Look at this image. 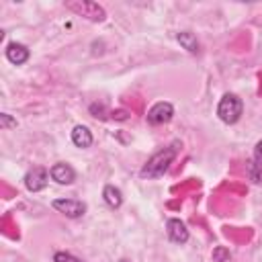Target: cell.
Returning <instances> with one entry per match:
<instances>
[{"instance_id": "cell-1", "label": "cell", "mask_w": 262, "mask_h": 262, "mask_svg": "<svg viewBox=\"0 0 262 262\" xmlns=\"http://www.w3.org/2000/svg\"><path fill=\"white\" fill-rule=\"evenodd\" d=\"M176 151H178V143H172V145H168V147L156 151V154L145 162V166L141 168V176H143V178H158V176H162V174L170 168V164L174 162Z\"/></svg>"}, {"instance_id": "cell-2", "label": "cell", "mask_w": 262, "mask_h": 262, "mask_svg": "<svg viewBox=\"0 0 262 262\" xmlns=\"http://www.w3.org/2000/svg\"><path fill=\"white\" fill-rule=\"evenodd\" d=\"M242 108H244V104L235 94H225L217 104V115H219V119L223 123L233 125L242 117Z\"/></svg>"}, {"instance_id": "cell-3", "label": "cell", "mask_w": 262, "mask_h": 262, "mask_svg": "<svg viewBox=\"0 0 262 262\" xmlns=\"http://www.w3.org/2000/svg\"><path fill=\"white\" fill-rule=\"evenodd\" d=\"M68 8L74 10V12H78V14H82V16H86V18H90V20H94V23H100V20H104V16H106L104 8L98 6L96 2H90V0L68 2Z\"/></svg>"}, {"instance_id": "cell-4", "label": "cell", "mask_w": 262, "mask_h": 262, "mask_svg": "<svg viewBox=\"0 0 262 262\" xmlns=\"http://www.w3.org/2000/svg\"><path fill=\"white\" fill-rule=\"evenodd\" d=\"M51 207H53L55 211L63 213L66 217H72V219L82 217L84 211H86V205H84L82 201H76V199H55V201L51 203Z\"/></svg>"}, {"instance_id": "cell-5", "label": "cell", "mask_w": 262, "mask_h": 262, "mask_svg": "<svg viewBox=\"0 0 262 262\" xmlns=\"http://www.w3.org/2000/svg\"><path fill=\"white\" fill-rule=\"evenodd\" d=\"M174 117V106L170 102H156L149 111H147V123L151 125H164Z\"/></svg>"}, {"instance_id": "cell-6", "label": "cell", "mask_w": 262, "mask_h": 262, "mask_svg": "<svg viewBox=\"0 0 262 262\" xmlns=\"http://www.w3.org/2000/svg\"><path fill=\"white\" fill-rule=\"evenodd\" d=\"M47 180H49L47 170L37 166V168H33V170L27 172V176H25V186H27L31 192H39V190H43V188L47 186Z\"/></svg>"}, {"instance_id": "cell-7", "label": "cell", "mask_w": 262, "mask_h": 262, "mask_svg": "<svg viewBox=\"0 0 262 262\" xmlns=\"http://www.w3.org/2000/svg\"><path fill=\"white\" fill-rule=\"evenodd\" d=\"M49 176H51L57 184H72V182L76 180V172H74V168H72L70 164H63V162L51 166Z\"/></svg>"}, {"instance_id": "cell-8", "label": "cell", "mask_w": 262, "mask_h": 262, "mask_svg": "<svg viewBox=\"0 0 262 262\" xmlns=\"http://www.w3.org/2000/svg\"><path fill=\"white\" fill-rule=\"evenodd\" d=\"M166 229H168V237L174 244H186L188 242V229L180 219H168Z\"/></svg>"}, {"instance_id": "cell-9", "label": "cell", "mask_w": 262, "mask_h": 262, "mask_svg": "<svg viewBox=\"0 0 262 262\" xmlns=\"http://www.w3.org/2000/svg\"><path fill=\"white\" fill-rule=\"evenodd\" d=\"M6 59L10 63H14V66H20V63H25L29 59V49L25 45H20V43H10L6 47Z\"/></svg>"}, {"instance_id": "cell-10", "label": "cell", "mask_w": 262, "mask_h": 262, "mask_svg": "<svg viewBox=\"0 0 262 262\" xmlns=\"http://www.w3.org/2000/svg\"><path fill=\"white\" fill-rule=\"evenodd\" d=\"M72 141H74L76 147H90V143H92L90 129L84 127V125H76L74 131H72Z\"/></svg>"}, {"instance_id": "cell-11", "label": "cell", "mask_w": 262, "mask_h": 262, "mask_svg": "<svg viewBox=\"0 0 262 262\" xmlns=\"http://www.w3.org/2000/svg\"><path fill=\"white\" fill-rule=\"evenodd\" d=\"M102 196H104V201H106V205H108L111 209H119V207L123 205V192H121L117 186H113V184H106V186H104Z\"/></svg>"}, {"instance_id": "cell-12", "label": "cell", "mask_w": 262, "mask_h": 262, "mask_svg": "<svg viewBox=\"0 0 262 262\" xmlns=\"http://www.w3.org/2000/svg\"><path fill=\"white\" fill-rule=\"evenodd\" d=\"M176 39H178V43H180L186 51H190V53H196V51H199V41H196V37H194L190 31H180V33L176 35Z\"/></svg>"}, {"instance_id": "cell-13", "label": "cell", "mask_w": 262, "mask_h": 262, "mask_svg": "<svg viewBox=\"0 0 262 262\" xmlns=\"http://www.w3.org/2000/svg\"><path fill=\"white\" fill-rule=\"evenodd\" d=\"M229 250L227 248H223V246H217L215 250H213V260L215 262H227L229 260Z\"/></svg>"}, {"instance_id": "cell-14", "label": "cell", "mask_w": 262, "mask_h": 262, "mask_svg": "<svg viewBox=\"0 0 262 262\" xmlns=\"http://www.w3.org/2000/svg\"><path fill=\"white\" fill-rule=\"evenodd\" d=\"M53 262H82V260L72 256V254H68V252H55L53 254Z\"/></svg>"}, {"instance_id": "cell-15", "label": "cell", "mask_w": 262, "mask_h": 262, "mask_svg": "<svg viewBox=\"0 0 262 262\" xmlns=\"http://www.w3.org/2000/svg\"><path fill=\"white\" fill-rule=\"evenodd\" d=\"M0 127H2V129H10V127H16V121H14L10 115L2 113V115H0Z\"/></svg>"}, {"instance_id": "cell-16", "label": "cell", "mask_w": 262, "mask_h": 262, "mask_svg": "<svg viewBox=\"0 0 262 262\" xmlns=\"http://www.w3.org/2000/svg\"><path fill=\"white\" fill-rule=\"evenodd\" d=\"M254 160H256V164L258 166H262V139L256 143V147H254Z\"/></svg>"}, {"instance_id": "cell-17", "label": "cell", "mask_w": 262, "mask_h": 262, "mask_svg": "<svg viewBox=\"0 0 262 262\" xmlns=\"http://www.w3.org/2000/svg\"><path fill=\"white\" fill-rule=\"evenodd\" d=\"M119 262H129V260H119Z\"/></svg>"}]
</instances>
